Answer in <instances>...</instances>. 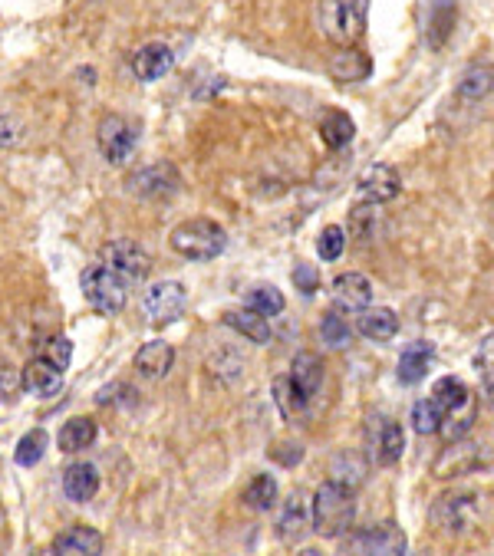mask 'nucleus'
I'll return each mask as SVG.
<instances>
[{
  "instance_id": "obj_25",
  "label": "nucleus",
  "mask_w": 494,
  "mask_h": 556,
  "mask_svg": "<svg viewBox=\"0 0 494 556\" xmlns=\"http://www.w3.org/2000/svg\"><path fill=\"white\" fill-rule=\"evenodd\" d=\"M353 135H356V126L346 112H327V116L320 119V142L333 152L346 149V145L353 142Z\"/></svg>"
},
{
  "instance_id": "obj_15",
  "label": "nucleus",
  "mask_w": 494,
  "mask_h": 556,
  "mask_svg": "<svg viewBox=\"0 0 494 556\" xmlns=\"http://www.w3.org/2000/svg\"><path fill=\"white\" fill-rule=\"evenodd\" d=\"M172 366H175V349L172 343H162V339H152V343H145L136 353V369L142 379L159 382L172 372Z\"/></svg>"
},
{
  "instance_id": "obj_5",
  "label": "nucleus",
  "mask_w": 494,
  "mask_h": 556,
  "mask_svg": "<svg viewBox=\"0 0 494 556\" xmlns=\"http://www.w3.org/2000/svg\"><path fill=\"white\" fill-rule=\"evenodd\" d=\"M99 257H103V267H109L112 274L126 283V287H132V283H145L152 274L149 251H145L142 244L129 241V237H122V241H109Z\"/></svg>"
},
{
  "instance_id": "obj_28",
  "label": "nucleus",
  "mask_w": 494,
  "mask_h": 556,
  "mask_svg": "<svg viewBox=\"0 0 494 556\" xmlns=\"http://www.w3.org/2000/svg\"><path fill=\"white\" fill-rule=\"evenodd\" d=\"M330 73H333V79H340V83H356V79H366L369 76V56L359 53V50L336 53L330 60Z\"/></svg>"
},
{
  "instance_id": "obj_29",
  "label": "nucleus",
  "mask_w": 494,
  "mask_h": 556,
  "mask_svg": "<svg viewBox=\"0 0 494 556\" xmlns=\"http://www.w3.org/2000/svg\"><path fill=\"white\" fill-rule=\"evenodd\" d=\"M491 93V63H475L465 76L458 79V96L468 102H481Z\"/></svg>"
},
{
  "instance_id": "obj_12",
  "label": "nucleus",
  "mask_w": 494,
  "mask_h": 556,
  "mask_svg": "<svg viewBox=\"0 0 494 556\" xmlns=\"http://www.w3.org/2000/svg\"><path fill=\"white\" fill-rule=\"evenodd\" d=\"M20 385L33 395V399H53L56 392L63 389V372L50 366L47 359H30L24 369H20Z\"/></svg>"
},
{
  "instance_id": "obj_17",
  "label": "nucleus",
  "mask_w": 494,
  "mask_h": 556,
  "mask_svg": "<svg viewBox=\"0 0 494 556\" xmlns=\"http://www.w3.org/2000/svg\"><path fill=\"white\" fill-rule=\"evenodd\" d=\"M224 320V326H231L234 333H241L244 339H251V343H257V346H271V339H274V329H271V323H267V316H261V313H254V310H228L221 316Z\"/></svg>"
},
{
  "instance_id": "obj_19",
  "label": "nucleus",
  "mask_w": 494,
  "mask_h": 556,
  "mask_svg": "<svg viewBox=\"0 0 494 556\" xmlns=\"http://www.w3.org/2000/svg\"><path fill=\"white\" fill-rule=\"evenodd\" d=\"M287 379L294 382V389L303 395V399H313L323 385V359L317 353H300L294 359V366H290Z\"/></svg>"
},
{
  "instance_id": "obj_21",
  "label": "nucleus",
  "mask_w": 494,
  "mask_h": 556,
  "mask_svg": "<svg viewBox=\"0 0 494 556\" xmlns=\"http://www.w3.org/2000/svg\"><path fill=\"white\" fill-rule=\"evenodd\" d=\"M435 517L442 520V527L448 530H465L475 517V494H452L442 497L439 507H435Z\"/></svg>"
},
{
  "instance_id": "obj_38",
  "label": "nucleus",
  "mask_w": 494,
  "mask_h": 556,
  "mask_svg": "<svg viewBox=\"0 0 494 556\" xmlns=\"http://www.w3.org/2000/svg\"><path fill=\"white\" fill-rule=\"evenodd\" d=\"M343 247H346V234H343V228H336V224H330V228H323V231H320L317 254H320L323 260H340Z\"/></svg>"
},
{
  "instance_id": "obj_35",
  "label": "nucleus",
  "mask_w": 494,
  "mask_h": 556,
  "mask_svg": "<svg viewBox=\"0 0 494 556\" xmlns=\"http://www.w3.org/2000/svg\"><path fill=\"white\" fill-rule=\"evenodd\" d=\"M274 402L280 405V412H284L287 418L303 415V408L310 405V399H303V395L294 389V382H290L287 376L274 379Z\"/></svg>"
},
{
  "instance_id": "obj_9",
  "label": "nucleus",
  "mask_w": 494,
  "mask_h": 556,
  "mask_svg": "<svg viewBox=\"0 0 494 556\" xmlns=\"http://www.w3.org/2000/svg\"><path fill=\"white\" fill-rule=\"evenodd\" d=\"M330 300H333V310L359 313L373 303V283H369V277L350 270V274H340L330 283Z\"/></svg>"
},
{
  "instance_id": "obj_7",
  "label": "nucleus",
  "mask_w": 494,
  "mask_h": 556,
  "mask_svg": "<svg viewBox=\"0 0 494 556\" xmlns=\"http://www.w3.org/2000/svg\"><path fill=\"white\" fill-rule=\"evenodd\" d=\"M178 185H182V178H178V172L168 162H152L139 168V172H132L126 178V188L129 195L136 198H149V201H162V198H172Z\"/></svg>"
},
{
  "instance_id": "obj_37",
  "label": "nucleus",
  "mask_w": 494,
  "mask_h": 556,
  "mask_svg": "<svg viewBox=\"0 0 494 556\" xmlns=\"http://www.w3.org/2000/svg\"><path fill=\"white\" fill-rule=\"evenodd\" d=\"M43 359L50 362V366H56L60 372L70 369V362H73V343L66 336H53L47 346H43Z\"/></svg>"
},
{
  "instance_id": "obj_23",
  "label": "nucleus",
  "mask_w": 494,
  "mask_h": 556,
  "mask_svg": "<svg viewBox=\"0 0 494 556\" xmlns=\"http://www.w3.org/2000/svg\"><path fill=\"white\" fill-rule=\"evenodd\" d=\"M475 399V395L468 392V385L462 379H455V376H442L439 382H435V389H432V402L442 408V415H455V412H462V408Z\"/></svg>"
},
{
  "instance_id": "obj_34",
  "label": "nucleus",
  "mask_w": 494,
  "mask_h": 556,
  "mask_svg": "<svg viewBox=\"0 0 494 556\" xmlns=\"http://www.w3.org/2000/svg\"><path fill=\"white\" fill-rule=\"evenodd\" d=\"M320 333H323V343H327L330 349H346L353 343V329L340 316V310H330L327 316H323Z\"/></svg>"
},
{
  "instance_id": "obj_24",
  "label": "nucleus",
  "mask_w": 494,
  "mask_h": 556,
  "mask_svg": "<svg viewBox=\"0 0 494 556\" xmlns=\"http://www.w3.org/2000/svg\"><path fill=\"white\" fill-rule=\"evenodd\" d=\"M307 501H303V494H294L290 501L284 504V514L277 520V533L284 543H297L303 533H307Z\"/></svg>"
},
{
  "instance_id": "obj_3",
  "label": "nucleus",
  "mask_w": 494,
  "mask_h": 556,
  "mask_svg": "<svg viewBox=\"0 0 494 556\" xmlns=\"http://www.w3.org/2000/svg\"><path fill=\"white\" fill-rule=\"evenodd\" d=\"M172 247L188 260H211L228 247V234H224L218 221L192 218V221H182L172 231Z\"/></svg>"
},
{
  "instance_id": "obj_14",
  "label": "nucleus",
  "mask_w": 494,
  "mask_h": 556,
  "mask_svg": "<svg viewBox=\"0 0 494 556\" xmlns=\"http://www.w3.org/2000/svg\"><path fill=\"white\" fill-rule=\"evenodd\" d=\"M172 66H175V53L172 47H165V43H145V47L132 56V73H136V79H142V83H155V79H162Z\"/></svg>"
},
{
  "instance_id": "obj_31",
  "label": "nucleus",
  "mask_w": 494,
  "mask_h": 556,
  "mask_svg": "<svg viewBox=\"0 0 494 556\" xmlns=\"http://www.w3.org/2000/svg\"><path fill=\"white\" fill-rule=\"evenodd\" d=\"M47 448H50V435H47V431H43V428H30L27 435L17 441L14 458H17L20 468H33V464L43 461Z\"/></svg>"
},
{
  "instance_id": "obj_18",
  "label": "nucleus",
  "mask_w": 494,
  "mask_h": 556,
  "mask_svg": "<svg viewBox=\"0 0 494 556\" xmlns=\"http://www.w3.org/2000/svg\"><path fill=\"white\" fill-rule=\"evenodd\" d=\"M356 329H359V333H363L366 339H373V343H386V339L396 336L399 316L392 313L389 306H366V310H359Z\"/></svg>"
},
{
  "instance_id": "obj_39",
  "label": "nucleus",
  "mask_w": 494,
  "mask_h": 556,
  "mask_svg": "<svg viewBox=\"0 0 494 556\" xmlns=\"http://www.w3.org/2000/svg\"><path fill=\"white\" fill-rule=\"evenodd\" d=\"M294 283H297V290L300 293H317V287H320V277H317V267L313 264H297V270H294Z\"/></svg>"
},
{
  "instance_id": "obj_1",
  "label": "nucleus",
  "mask_w": 494,
  "mask_h": 556,
  "mask_svg": "<svg viewBox=\"0 0 494 556\" xmlns=\"http://www.w3.org/2000/svg\"><path fill=\"white\" fill-rule=\"evenodd\" d=\"M313 530L323 540H340L356 520V497L343 481H323L310 501Z\"/></svg>"
},
{
  "instance_id": "obj_40",
  "label": "nucleus",
  "mask_w": 494,
  "mask_h": 556,
  "mask_svg": "<svg viewBox=\"0 0 494 556\" xmlns=\"http://www.w3.org/2000/svg\"><path fill=\"white\" fill-rule=\"evenodd\" d=\"M20 389V372L10 362H0V402L10 399Z\"/></svg>"
},
{
  "instance_id": "obj_30",
  "label": "nucleus",
  "mask_w": 494,
  "mask_h": 556,
  "mask_svg": "<svg viewBox=\"0 0 494 556\" xmlns=\"http://www.w3.org/2000/svg\"><path fill=\"white\" fill-rule=\"evenodd\" d=\"M244 306H247V310H254V313H261V316H280V313H284L287 300H284V293H280L277 287H271V283H261V287L247 290Z\"/></svg>"
},
{
  "instance_id": "obj_41",
  "label": "nucleus",
  "mask_w": 494,
  "mask_h": 556,
  "mask_svg": "<svg viewBox=\"0 0 494 556\" xmlns=\"http://www.w3.org/2000/svg\"><path fill=\"white\" fill-rule=\"evenodd\" d=\"M20 139H24V126H20L17 119L0 116V149H10V145H17Z\"/></svg>"
},
{
  "instance_id": "obj_6",
  "label": "nucleus",
  "mask_w": 494,
  "mask_h": 556,
  "mask_svg": "<svg viewBox=\"0 0 494 556\" xmlns=\"http://www.w3.org/2000/svg\"><path fill=\"white\" fill-rule=\"evenodd\" d=\"M96 142H99V152L109 165H126L132 155H136V145H139V126L126 116H106L99 122L96 129Z\"/></svg>"
},
{
  "instance_id": "obj_20",
  "label": "nucleus",
  "mask_w": 494,
  "mask_h": 556,
  "mask_svg": "<svg viewBox=\"0 0 494 556\" xmlns=\"http://www.w3.org/2000/svg\"><path fill=\"white\" fill-rule=\"evenodd\" d=\"M53 550L70 556H80V553L96 556L103 553V533H96L93 527H70L53 540Z\"/></svg>"
},
{
  "instance_id": "obj_36",
  "label": "nucleus",
  "mask_w": 494,
  "mask_h": 556,
  "mask_svg": "<svg viewBox=\"0 0 494 556\" xmlns=\"http://www.w3.org/2000/svg\"><path fill=\"white\" fill-rule=\"evenodd\" d=\"M442 418H445L442 408L432 399L415 402V408H412V428L419 431V435H435V431L442 428Z\"/></svg>"
},
{
  "instance_id": "obj_32",
  "label": "nucleus",
  "mask_w": 494,
  "mask_h": 556,
  "mask_svg": "<svg viewBox=\"0 0 494 556\" xmlns=\"http://www.w3.org/2000/svg\"><path fill=\"white\" fill-rule=\"evenodd\" d=\"M244 504L257 510V514H267V510L277 504V481L271 478V474H257V478L247 484Z\"/></svg>"
},
{
  "instance_id": "obj_8",
  "label": "nucleus",
  "mask_w": 494,
  "mask_h": 556,
  "mask_svg": "<svg viewBox=\"0 0 494 556\" xmlns=\"http://www.w3.org/2000/svg\"><path fill=\"white\" fill-rule=\"evenodd\" d=\"M185 303H188V293H185L182 283H178V280H162V283H155V287L145 290L142 310H145V316H149L152 323H172V320L182 316Z\"/></svg>"
},
{
  "instance_id": "obj_10",
  "label": "nucleus",
  "mask_w": 494,
  "mask_h": 556,
  "mask_svg": "<svg viewBox=\"0 0 494 556\" xmlns=\"http://www.w3.org/2000/svg\"><path fill=\"white\" fill-rule=\"evenodd\" d=\"M356 191L363 201L386 204L392 198H399L402 178L392 165H369V168H363V175L356 178Z\"/></svg>"
},
{
  "instance_id": "obj_16",
  "label": "nucleus",
  "mask_w": 494,
  "mask_h": 556,
  "mask_svg": "<svg viewBox=\"0 0 494 556\" xmlns=\"http://www.w3.org/2000/svg\"><path fill=\"white\" fill-rule=\"evenodd\" d=\"M432 359H435V346L432 343H425V339H415V343H409L406 349H402V356H399V382L402 385L422 382L425 376H429Z\"/></svg>"
},
{
  "instance_id": "obj_27",
  "label": "nucleus",
  "mask_w": 494,
  "mask_h": 556,
  "mask_svg": "<svg viewBox=\"0 0 494 556\" xmlns=\"http://www.w3.org/2000/svg\"><path fill=\"white\" fill-rule=\"evenodd\" d=\"M402 451H406V431H402L399 422H392V418H383V425H379V438H376L379 461L396 464L402 458Z\"/></svg>"
},
{
  "instance_id": "obj_33",
  "label": "nucleus",
  "mask_w": 494,
  "mask_h": 556,
  "mask_svg": "<svg viewBox=\"0 0 494 556\" xmlns=\"http://www.w3.org/2000/svg\"><path fill=\"white\" fill-rule=\"evenodd\" d=\"M376 228H379V204L359 201L350 211V234L359 237V241H369V237H376Z\"/></svg>"
},
{
  "instance_id": "obj_42",
  "label": "nucleus",
  "mask_w": 494,
  "mask_h": 556,
  "mask_svg": "<svg viewBox=\"0 0 494 556\" xmlns=\"http://www.w3.org/2000/svg\"><path fill=\"white\" fill-rule=\"evenodd\" d=\"M290 451H284V445H277V448H271V455L277 458V461H284V464H297L300 458H303V448L300 445H287Z\"/></svg>"
},
{
  "instance_id": "obj_26",
  "label": "nucleus",
  "mask_w": 494,
  "mask_h": 556,
  "mask_svg": "<svg viewBox=\"0 0 494 556\" xmlns=\"http://www.w3.org/2000/svg\"><path fill=\"white\" fill-rule=\"evenodd\" d=\"M458 20V7L455 0H435L432 14H429V43L432 47H445V40L452 37Z\"/></svg>"
},
{
  "instance_id": "obj_22",
  "label": "nucleus",
  "mask_w": 494,
  "mask_h": 556,
  "mask_svg": "<svg viewBox=\"0 0 494 556\" xmlns=\"http://www.w3.org/2000/svg\"><path fill=\"white\" fill-rule=\"evenodd\" d=\"M99 428L93 418H70L63 428H60V438H56V445H60V451H66V455H76V451H86L89 445L96 441Z\"/></svg>"
},
{
  "instance_id": "obj_2",
  "label": "nucleus",
  "mask_w": 494,
  "mask_h": 556,
  "mask_svg": "<svg viewBox=\"0 0 494 556\" xmlns=\"http://www.w3.org/2000/svg\"><path fill=\"white\" fill-rule=\"evenodd\" d=\"M369 17V0H320L317 4V27L327 40L350 47L363 37Z\"/></svg>"
},
{
  "instance_id": "obj_4",
  "label": "nucleus",
  "mask_w": 494,
  "mask_h": 556,
  "mask_svg": "<svg viewBox=\"0 0 494 556\" xmlns=\"http://www.w3.org/2000/svg\"><path fill=\"white\" fill-rule=\"evenodd\" d=\"M80 287H83L86 303L93 306L96 313H103V316H119L122 310H126V303H129V287L103 264L83 270Z\"/></svg>"
},
{
  "instance_id": "obj_11",
  "label": "nucleus",
  "mask_w": 494,
  "mask_h": 556,
  "mask_svg": "<svg viewBox=\"0 0 494 556\" xmlns=\"http://www.w3.org/2000/svg\"><path fill=\"white\" fill-rule=\"evenodd\" d=\"M409 540L402 527H396L389 520V524H379V527H369L363 533H356L350 540V550L353 553H383V556H396V553H406Z\"/></svg>"
},
{
  "instance_id": "obj_13",
  "label": "nucleus",
  "mask_w": 494,
  "mask_h": 556,
  "mask_svg": "<svg viewBox=\"0 0 494 556\" xmlns=\"http://www.w3.org/2000/svg\"><path fill=\"white\" fill-rule=\"evenodd\" d=\"M63 494L73 504H89L99 494V471L89 461H73L63 471Z\"/></svg>"
}]
</instances>
